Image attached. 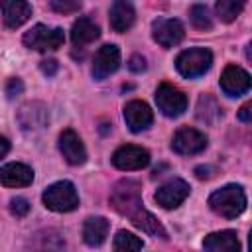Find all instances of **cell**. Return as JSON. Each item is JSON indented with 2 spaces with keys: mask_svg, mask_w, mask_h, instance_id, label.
<instances>
[{
  "mask_svg": "<svg viewBox=\"0 0 252 252\" xmlns=\"http://www.w3.org/2000/svg\"><path fill=\"white\" fill-rule=\"evenodd\" d=\"M65 33L61 28H47L43 24L33 26L24 33V45L35 51H55L63 45Z\"/></svg>",
  "mask_w": 252,
  "mask_h": 252,
  "instance_id": "obj_5",
  "label": "cell"
},
{
  "mask_svg": "<svg viewBox=\"0 0 252 252\" xmlns=\"http://www.w3.org/2000/svg\"><path fill=\"white\" fill-rule=\"evenodd\" d=\"M112 250L114 252H142V240L128 230H118L112 240Z\"/></svg>",
  "mask_w": 252,
  "mask_h": 252,
  "instance_id": "obj_24",
  "label": "cell"
},
{
  "mask_svg": "<svg viewBox=\"0 0 252 252\" xmlns=\"http://www.w3.org/2000/svg\"><path fill=\"white\" fill-rule=\"evenodd\" d=\"M120 67V49L112 43L102 45L93 59V77L94 79H106L112 73H116Z\"/></svg>",
  "mask_w": 252,
  "mask_h": 252,
  "instance_id": "obj_11",
  "label": "cell"
},
{
  "mask_svg": "<svg viewBox=\"0 0 252 252\" xmlns=\"http://www.w3.org/2000/svg\"><path fill=\"white\" fill-rule=\"evenodd\" d=\"M146 59L142 57V55H132L130 57V61H128V69L132 71V73H142V71H146Z\"/></svg>",
  "mask_w": 252,
  "mask_h": 252,
  "instance_id": "obj_30",
  "label": "cell"
},
{
  "mask_svg": "<svg viewBox=\"0 0 252 252\" xmlns=\"http://www.w3.org/2000/svg\"><path fill=\"white\" fill-rule=\"evenodd\" d=\"M22 93H24V83H22V79L12 77V79L6 83V94H8V98H14V96H18V94H22Z\"/></svg>",
  "mask_w": 252,
  "mask_h": 252,
  "instance_id": "obj_29",
  "label": "cell"
},
{
  "mask_svg": "<svg viewBox=\"0 0 252 252\" xmlns=\"http://www.w3.org/2000/svg\"><path fill=\"white\" fill-rule=\"evenodd\" d=\"M33 181V169L26 163H6L0 169V183L4 187H26Z\"/></svg>",
  "mask_w": 252,
  "mask_h": 252,
  "instance_id": "obj_16",
  "label": "cell"
},
{
  "mask_svg": "<svg viewBox=\"0 0 252 252\" xmlns=\"http://www.w3.org/2000/svg\"><path fill=\"white\" fill-rule=\"evenodd\" d=\"M49 8L59 12V14H73V12H79L81 10V2H69V0H51L49 2Z\"/></svg>",
  "mask_w": 252,
  "mask_h": 252,
  "instance_id": "obj_27",
  "label": "cell"
},
{
  "mask_svg": "<svg viewBox=\"0 0 252 252\" xmlns=\"http://www.w3.org/2000/svg\"><path fill=\"white\" fill-rule=\"evenodd\" d=\"M238 120H240V122H246V124L252 120V102H246V104L238 110Z\"/></svg>",
  "mask_w": 252,
  "mask_h": 252,
  "instance_id": "obj_33",
  "label": "cell"
},
{
  "mask_svg": "<svg viewBox=\"0 0 252 252\" xmlns=\"http://www.w3.org/2000/svg\"><path fill=\"white\" fill-rule=\"evenodd\" d=\"M189 197V183L183 179H169L156 191V203L161 209H175Z\"/></svg>",
  "mask_w": 252,
  "mask_h": 252,
  "instance_id": "obj_10",
  "label": "cell"
},
{
  "mask_svg": "<svg viewBox=\"0 0 252 252\" xmlns=\"http://www.w3.org/2000/svg\"><path fill=\"white\" fill-rule=\"evenodd\" d=\"M156 102L158 108L161 110V114L175 118L181 116L187 110V96L183 91H179L177 87L169 85V83H161L156 91Z\"/></svg>",
  "mask_w": 252,
  "mask_h": 252,
  "instance_id": "obj_6",
  "label": "cell"
},
{
  "mask_svg": "<svg viewBox=\"0 0 252 252\" xmlns=\"http://www.w3.org/2000/svg\"><path fill=\"white\" fill-rule=\"evenodd\" d=\"M110 205L116 213L124 217H134L138 211L144 209L142 203V189L136 179H122L114 185L110 193Z\"/></svg>",
  "mask_w": 252,
  "mask_h": 252,
  "instance_id": "obj_1",
  "label": "cell"
},
{
  "mask_svg": "<svg viewBox=\"0 0 252 252\" xmlns=\"http://www.w3.org/2000/svg\"><path fill=\"white\" fill-rule=\"evenodd\" d=\"M41 199H43V205L55 213H69V211H75L79 205V195L71 181H57L49 185L43 191Z\"/></svg>",
  "mask_w": 252,
  "mask_h": 252,
  "instance_id": "obj_3",
  "label": "cell"
},
{
  "mask_svg": "<svg viewBox=\"0 0 252 252\" xmlns=\"http://www.w3.org/2000/svg\"><path fill=\"white\" fill-rule=\"evenodd\" d=\"M98 35H100V28L91 18H79L71 28V39L75 47H85L94 39H98Z\"/></svg>",
  "mask_w": 252,
  "mask_h": 252,
  "instance_id": "obj_20",
  "label": "cell"
},
{
  "mask_svg": "<svg viewBox=\"0 0 252 252\" xmlns=\"http://www.w3.org/2000/svg\"><path fill=\"white\" fill-rule=\"evenodd\" d=\"M207 148V136L203 132H199L197 128H179L175 134H173V140H171V150L181 154V156H193V154H199Z\"/></svg>",
  "mask_w": 252,
  "mask_h": 252,
  "instance_id": "obj_9",
  "label": "cell"
},
{
  "mask_svg": "<svg viewBox=\"0 0 252 252\" xmlns=\"http://www.w3.org/2000/svg\"><path fill=\"white\" fill-rule=\"evenodd\" d=\"M152 35L156 39V43H159L161 47L169 49L173 45H177L183 35H185V28L179 20L175 18H158L152 24Z\"/></svg>",
  "mask_w": 252,
  "mask_h": 252,
  "instance_id": "obj_8",
  "label": "cell"
},
{
  "mask_svg": "<svg viewBox=\"0 0 252 252\" xmlns=\"http://www.w3.org/2000/svg\"><path fill=\"white\" fill-rule=\"evenodd\" d=\"M220 116H222V110L219 102L211 94H201L197 102V118L205 124H215Z\"/></svg>",
  "mask_w": 252,
  "mask_h": 252,
  "instance_id": "obj_23",
  "label": "cell"
},
{
  "mask_svg": "<svg viewBox=\"0 0 252 252\" xmlns=\"http://www.w3.org/2000/svg\"><path fill=\"white\" fill-rule=\"evenodd\" d=\"M213 63V53L205 47H191L177 55L175 67L177 71L187 79H197L209 71Z\"/></svg>",
  "mask_w": 252,
  "mask_h": 252,
  "instance_id": "obj_4",
  "label": "cell"
},
{
  "mask_svg": "<svg viewBox=\"0 0 252 252\" xmlns=\"http://www.w3.org/2000/svg\"><path fill=\"white\" fill-rule=\"evenodd\" d=\"M124 120H126V126L132 132H142V130H148L152 126L154 112H152V108L146 102H142V100H130L124 106Z\"/></svg>",
  "mask_w": 252,
  "mask_h": 252,
  "instance_id": "obj_14",
  "label": "cell"
},
{
  "mask_svg": "<svg viewBox=\"0 0 252 252\" xmlns=\"http://www.w3.org/2000/svg\"><path fill=\"white\" fill-rule=\"evenodd\" d=\"M189 20L197 30H211L213 28V18H211V12L205 4H193L189 10Z\"/></svg>",
  "mask_w": 252,
  "mask_h": 252,
  "instance_id": "obj_26",
  "label": "cell"
},
{
  "mask_svg": "<svg viewBox=\"0 0 252 252\" xmlns=\"http://www.w3.org/2000/svg\"><path fill=\"white\" fill-rule=\"evenodd\" d=\"M39 67H41L43 75H47V77H53V75L57 73V69H59V65H57L55 59H45V61H41Z\"/></svg>",
  "mask_w": 252,
  "mask_h": 252,
  "instance_id": "obj_31",
  "label": "cell"
},
{
  "mask_svg": "<svg viewBox=\"0 0 252 252\" xmlns=\"http://www.w3.org/2000/svg\"><path fill=\"white\" fill-rule=\"evenodd\" d=\"M10 211H12V215H16V217H26V215L30 213V203H28V199H24V197H14V199L10 201Z\"/></svg>",
  "mask_w": 252,
  "mask_h": 252,
  "instance_id": "obj_28",
  "label": "cell"
},
{
  "mask_svg": "<svg viewBox=\"0 0 252 252\" xmlns=\"http://www.w3.org/2000/svg\"><path fill=\"white\" fill-rule=\"evenodd\" d=\"M209 207L224 219H236L246 209V193L240 185H224L209 197Z\"/></svg>",
  "mask_w": 252,
  "mask_h": 252,
  "instance_id": "obj_2",
  "label": "cell"
},
{
  "mask_svg": "<svg viewBox=\"0 0 252 252\" xmlns=\"http://www.w3.org/2000/svg\"><path fill=\"white\" fill-rule=\"evenodd\" d=\"M205 252H240V242L234 230L213 232L203 242Z\"/></svg>",
  "mask_w": 252,
  "mask_h": 252,
  "instance_id": "obj_17",
  "label": "cell"
},
{
  "mask_svg": "<svg viewBox=\"0 0 252 252\" xmlns=\"http://www.w3.org/2000/svg\"><path fill=\"white\" fill-rule=\"evenodd\" d=\"M242 8H244V2H242V0H220V2H217V6H215L219 20L224 22V24L234 22L236 16L242 12Z\"/></svg>",
  "mask_w": 252,
  "mask_h": 252,
  "instance_id": "obj_25",
  "label": "cell"
},
{
  "mask_svg": "<svg viewBox=\"0 0 252 252\" xmlns=\"http://www.w3.org/2000/svg\"><path fill=\"white\" fill-rule=\"evenodd\" d=\"M134 18H136V12H134V6L130 2L118 0L110 6V28L116 33L128 32L134 24Z\"/></svg>",
  "mask_w": 252,
  "mask_h": 252,
  "instance_id": "obj_18",
  "label": "cell"
},
{
  "mask_svg": "<svg viewBox=\"0 0 252 252\" xmlns=\"http://www.w3.org/2000/svg\"><path fill=\"white\" fill-rule=\"evenodd\" d=\"M220 89L228 96H240L250 91V75L238 65H228L224 67L220 75Z\"/></svg>",
  "mask_w": 252,
  "mask_h": 252,
  "instance_id": "obj_12",
  "label": "cell"
},
{
  "mask_svg": "<svg viewBox=\"0 0 252 252\" xmlns=\"http://www.w3.org/2000/svg\"><path fill=\"white\" fill-rule=\"evenodd\" d=\"M8 150H10V142H8L4 136H0V159L8 154Z\"/></svg>",
  "mask_w": 252,
  "mask_h": 252,
  "instance_id": "obj_34",
  "label": "cell"
},
{
  "mask_svg": "<svg viewBox=\"0 0 252 252\" xmlns=\"http://www.w3.org/2000/svg\"><path fill=\"white\" fill-rule=\"evenodd\" d=\"M0 10H2L4 26L10 28V30L20 28L32 16V6L28 2H24V0H2L0 2Z\"/></svg>",
  "mask_w": 252,
  "mask_h": 252,
  "instance_id": "obj_15",
  "label": "cell"
},
{
  "mask_svg": "<svg viewBox=\"0 0 252 252\" xmlns=\"http://www.w3.org/2000/svg\"><path fill=\"white\" fill-rule=\"evenodd\" d=\"M132 222H134V226H138V228H142L146 234H150V236H156V238H167V230L163 228V224L150 213V211H146V209H142V211H138L132 219H130Z\"/></svg>",
  "mask_w": 252,
  "mask_h": 252,
  "instance_id": "obj_22",
  "label": "cell"
},
{
  "mask_svg": "<svg viewBox=\"0 0 252 252\" xmlns=\"http://www.w3.org/2000/svg\"><path fill=\"white\" fill-rule=\"evenodd\" d=\"M18 120L24 130H39L47 124V110L43 104L32 102V104H26L20 108Z\"/></svg>",
  "mask_w": 252,
  "mask_h": 252,
  "instance_id": "obj_21",
  "label": "cell"
},
{
  "mask_svg": "<svg viewBox=\"0 0 252 252\" xmlns=\"http://www.w3.org/2000/svg\"><path fill=\"white\" fill-rule=\"evenodd\" d=\"M215 167L213 165H197L195 167V175H197V179H211L213 175H215Z\"/></svg>",
  "mask_w": 252,
  "mask_h": 252,
  "instance_id": "obj_32",
  "label": "cell"
},
{
  "mask_svg": "<svg viewBox=\"0 0 252 252\" xmlns=\"http://www.w3.org/2000/svg\"><path fill=\"white\" fill-rule=\"evenodd\" d=\"M108 220L104 217H89L83 224V240L89 246H100L108 236Z\"/></svg>",
  "mask_w": 252,
  "mask_h": 252,
  "instance_id": "obj_19",
  "label": "cell"
},
{
  "mask_svg": "<svg viewBox=\"0 0 252 252\" xmlns=\"http://www.w3.org/2000/svg\"><path fill=\"white\" fill-rule=\"evenodd\" d=\"M112 163H114V167H118V169H122V171L144 169V167L150 163V154H148V150H144L142 146L126 144V146H120V148L112 154Z\"/></svg>",
  "mask_w": 252,
  "mask_h": 252,
  "instance_id": "obj_7",
  "label": "cell"
},
{
  "mask_svg": "<svg viewBox=\"0 0 252 252\" xmlns=\"http://www.w3.org/2000/svg\"><path fill=\"white\" fill-rule=\"evenodd\" d=\"M59 152L65 158V161L71 163V165H81L87 159V150H85L79 134L75 130H71V128L61 132V136H59Z\"/></svg>",
  "mask_w": 252,
  "mask_h": 252,
  "instance_id": "obj_13",
  "label": "cell"
}]
</instances>
